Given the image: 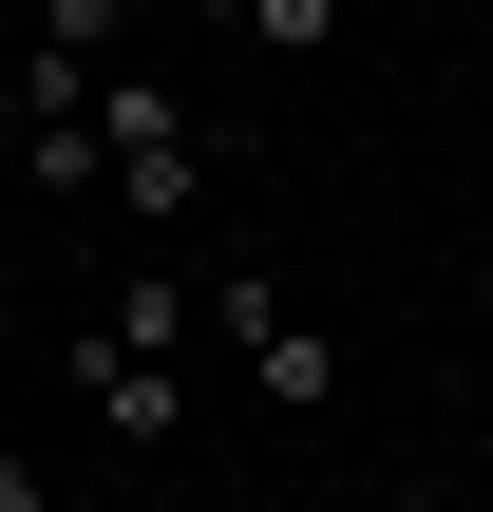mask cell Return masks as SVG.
<instances>
[{
    "label": "cell",
    "mask_w": 493,
    "mask_h": 512,
    "mask_svg": "<svg viewBox=\"0 0 493 512\" xmlns=\"http://www.w3.org/2000/svg\"><path fill=\"white\" fill-rule=\"evenodd\" d=\"M209 323L247 342V380H266L285 418H323V399H342V342H323V323H304V304H285L266 266H209Z\"/></svg>",
    "instance_id": "6da1fadb"
},
{
    "label": "cell",
    "mask_w": 493,
    "mask_h": 512,
    "mask_svg": "<svg viewBox=\"0 0 493 512\" xmlns=\"http://www.w3.org/2000/svg\"><path fill=\"white\" fill-rule=\"evenodd\" d=\"M57 361H76V399H95V418H114L133 456H152V437L190 418V399H171V342H114V323H95V342H57Z\"/></svg>",
    "instance_id": "7a4b0ae2"
},
{
    "label": "cell",
    "mask_w": 493,
    "mask_h": 512,
    "mask_svg": "<svg viewBox=\"0 0 493 512\" xmlns=\"http://www.w3.org/2000/svg\"><path fill=\"white\" fill-rule=\"evenodd\" d=\"M247 38H266V57H304V38H342V0H247Z\"/></svg>",
    "instance_id": "3957f363"
},
{
    "label": "cell",
    "mask_w": 493,
    "mask_h": 512,
    "mask_svg": "<svg viewBox=\"0 0 493 512\" xmlns=\"http://www.w3.org/2000/svg\"><path fill=\"white\" fill-rule=\"evenodd\" d=\"M0 512H57V494H38V456H19V437H0Z\"/></svg>",
    "instance_id": "277c9868"
},
{
    "label": "cell",
    "mask_w": 493,
    "mask_h": 512,
    "mask_svg": "<svg viewBox=\"0 0 493 512\" xmlns=\"http://www.w3.org/2000/svg\"><path fill=\"white\" fill-rule=\"evenodd\" d=\"M190 19H247V0H190Z\"/></svg>",
    "instance_id": "5b68a950"
},
{
    "label": "cell",
    "mask_w": 493,
    "mask_h": 512,
    "mask_svg": "<svg viewBox=\"0 0 493 512\" xmlns=\"http://www.w3.org/2000/svg\"><path fill=\"white\" fill-rule=\"evenodd\" d=\"M475 323H493V266H475Z\"/></svg>",
    "instance_id": "8992f818"
}]
</instances>
